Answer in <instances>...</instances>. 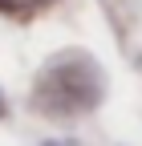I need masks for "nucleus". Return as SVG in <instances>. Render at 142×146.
<instances>
[{
  "mask_svg": "<svg viewBox=\"0 0 142 146\" xmlns=\"http://www.w3.org/2000/svg\"><path fill=\"white\" fill-rule=\"evenodd\" d=\"M0 110H4V102H0Z\"/></svg>",
  "mask_w": 142,
  "mask_h": 146,
  "instance_id": "nucleus-2",
  "label": "nucleus"
},
{
  "mask_svg": "<svg viewBox=\"0 0 142 146\" xmlns=\"http://www.w3.org/2000/svg\"><path fill=\"white\" fill-rule=\"evenodd\" d=\"M53 0H0V12H8V16H33V12H41L49 8Z\"/></svg>",
  "mask_w": 142,
  "mask_h": 146,
  "instance_id": "nucleus-1",
  "label": "nucleus"
}]
</instances>
